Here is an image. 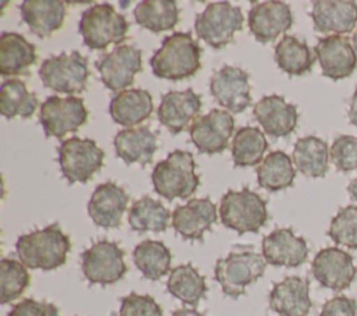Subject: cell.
<instances>
[{
    "mask_svg": "<svg viewBox=\"0 0 357 316\" xmlns=\"http://www.w3.org/2000/svg\"><path fill=\"white\" fill-rule=\"evenodd\" d=\"M70 249V237L63 232L57 223L24 234L15 244L17 255L28 269H40L45 271L63 266Z\"/></svg>",
    "mask_w": 357,
    "mask_h": 316,
    "instance_id": "1",
    "label": "cell"
},
{
    "mask_svg": "<svg viewBox=\"0 0 357 316\" xmlns=\"http://www.w3.org/2000/svg\"><path fill=\"white\" fill-rule=\"evenodd\" d=\"M201 52L190 32H174L163 39L149 64L156 77L181 81L192 77L201 68Z\"/></svg>",
    "mask_w": 357,
    "mask_h": 316,
    "instance_id": "2",
    "label": "cell"
},
{
    "mask_svg": "<svg viewBox=\"0 0 357 316\" xmlns=\"http://www.w3.org/2000/svg\"><path fill=\"white\" fill-rule=\"evenodd\" d=\"M151 178L155 192L169 202L190 198L199 185L192 155L178 149L156 163Z\"/></svg>",
    "mask_w": 357,
    "mask_h": 316,
    "instance_id": "3",
    "label": "cell"
},
{
    "mask_svg": "<svg viewBox=\"0 0 357 316\" xmlns=\"http://www.w3.org/2000/svg\"><path fill=\"white\" fill-rule=\"evenodd\" d=\"M78 31L91 50H105L109 45L121 43L128 32L127 19L109 3L93 4L79 19Z\"/></svg>",
    "mask_w": 357,
    "mask_h": 316,
    "instance_id": "4",
    "label": "cell"
},
{
    "mask_svg": "<svg viewBox=\"0 0 357 316\" xmlns=\"http://www.w3.org/2000/svg\"><path fill=\"white\" fill-rule=\"evenodd\" d=\"M219 216L225 227L240 235L258 232L268 221L266 202L248 188L230 189L220 200Z\"/></svg>",
    "mask_w": 357,
    "mask_h": 316,
    "instance_id": "5",
    "label": "cell"
},
{
    "mask_svg": "<svg viewBox=\"0 0 357 316\" xmlns=\"http://www.w3.org/2000/svg\"><path fill=\"white\" fill-rule=\"evenodd\" d=\"M266 260L252 249L233 251L226 258H220L215 264V280L225 295L238 298L245 292V287L264 276Z\"/></svg>",
    "mask_w": 357,
    "mask_h": 316,
    "instance_id": "6",
    "label": "cell"
},
{
    "mask_svg": "<svg viewBox=\"0 0 357 316\" xmlns=\"http://www.w3.org/2000/svg\"><path fill=\"white\" fill-rule=\"evenodd\" d=\"M39 77L46 88L57 93H82L89 77L88 60L77 50L52 56L42 63Z\"/></svg>",
    "mask_w": 357,
    "mask_h": 316,
    "instance_id": "7",
    "label": "cell"
},
{
    "mask_svg": "<svg viewBox=\"0 0 357 316\" xmlns=\"http://www.w3.org/2000/svg\"><path fill=\"white\" fill-rule=\"evenodd\" d=\"M244 15L238 6L229 1L209 3L195 18V33L213 49H223L243 28Z\"/></svg>",
    "mask_w": 357,
    "mask_h": 316,
    "instance_id": "8",
    "label": "cell"
},
{
    "mask_svg": "<svg viewBox=\"0 0 357 316\" xmlns=\"http://www.w3.org/2000/svg\"><path fill=\"white\" fill-rule=\"evenodd\" d=\"M105 152L93 139L78 136L63 141L59 146V164L68 184L88 182L103 166Z\"/></svg>",
    "mask_w": 357,
    "mask_h": 316,
    "instance_id": "9",
    "label": "cell"
},
{
    "mask_svg": "<svg viewBox=\"0 0 357 316\" xmlns=\"http://www.w3.org/2000/svg\"><path fill=\"white\" fill-rule=\"evenodd\" d=\"M81 269L91 284H114L127 273L124 252L113 241H98L82 252Z\"/></svg>",
    "mask_w": 357,
    "mask_h": 316,
    "instance_id": "10",
    "label": "cell"
},
{
    "mask_svg": "<svg viewBox=\"0 0 357 316\" xmlns=\"http://www.w3.org/2000/svg\"><path fill=\"white\" fill-rule=\"evenodd\" d=\"M88 120V110L81 97L49 96L40 106L39 121L46 136L61 139L75 132Z\"/></svg>",
    "mask_w": 357,
    "mask_h": 316,
    "instance_id": "11",
    "label": "cell"
},
{
    "mask_svg": "<svg viewBox=\"0 0 357 316\" xmlns=\"http://www.w3.org/2000/svg\"><path fill=\"white\" fill-rule=\"evenodd\" d=\"M142 52L132 45H119L110 53L100 56L95 61L103 85L121 92L134 84L135 75L142 71Z\"/></svg>",
    "mask_w": 357,
    "mask_h": 316,
    "instance_id": "12",
    "label": "cell"
},
{
    "mask_svg": "<svg viewBox=\"0 0 357 316\" xmlns=\"http://www.w3.org/2000/svg\"><path fill=\"white\" fill-rule=\"evenodd\" d=\"M234 131L233 116L220 109L197 117L190 127V136L201 153L213 155L227 149L229 139Z\"/></svg>",
    "mask_w": 357,
    "mask_h": 316,
    "instance_id": "13",
    "label": "cell"
},
{
    "mask_svg": "<svg viewBox=\"0 0 357 316\" xmlns=\"http://www.w3.org/2000/svg\"><path fill=\"white\" fill-rule=\"evenodd\" d=\"M311 271L322 287L332 291H343L356 278L357 267L349 252L337 246H328L315 255L311 263Z\"/></svg>",
    "mask_w": 357,
    "mask_h": 316,
    "instance_id": "14",
    "label": "cell"
},
{
    "mask_svg": "<svg viewBox=\"0 0 357 316\" xmlns=\"http://www.w3.org/2000/svg\"><path fill=\"white\" fill-rule=\"evenodd\" d=\"M211 93L229 113H243L251 104L248 74L234 65H223L211 79Z\"/></svg>",
    "mask_w": 357,
    "mask_h": 316,
    "instance_id": "15",
    "label": "cell"
},
{
    "mask_svg": "<svg viewBox=\"0 0 357 316\" xmlns=\"http://www.w3.org/2000/svg\"><path fill=\"white\" fill-rule=\"evenodd\" d=\"M322 74L333 81L347 78L357 67V54L350 39L342 35H329L318 39L314 47Z\"/></svg>",
    "mask_w": 357,
    "mask_h": 316,
    "instance_id": "16",
    "label": "cell"
},
{
    "mask_svg": "<svg viewBox=\"0 0 357 316\" xmlns=\"http://www.w3.org/2000/svg\"><path fill=\"white\" fill-rule=\"evenodd\" d=\"M293 25L290 7L279 0H269L255 4L248 13V28L261 43L275 40Z\"/></svg>",
    "mask_w": 357,
    "mask_h": 316,
    "instance_id": "17",
    "label": "cell"
},
{
    "mask_svg": "<svg viewBox=\"0 0 357 316\" xmlns=\"http://www.w3.org/2000/svg\"><path fill=\"white\" fill-rule=\"evenodd\" d=\"M202 107L201 96L192 89L170 90L162 95L158 118L173 135L187 129Z\"/></svg>",
    "mask_w": 357,
    "mask_h": 316,
    "instance_id": "18",
    "label": "cell"
},
{
    "mask_svg": "<svg viewBox=\"0 0 357 316\" xmlns=\"http://www.w3.org/2000/svg\"><path fill=\"white\" fill-rule=\"evenodd\" d=\"M218 219L216 206L209 198L190 199L185 205L177 206L172 213V226L184 239H202Z\"/></svg>",
    "mask_w": 357,
    "mask_h": 316,
    "instance_id": "19",
    "label": "cell"
},
{
    "mask_svg": "<svg viewBox=\"0 0 357 316\" xmlns=\"http://www.w3.org/2000/svg\"><path fill=\"white\" fill-rule=\"evenodd\" d=\"M262 256L272 266L298 267L308 258V246L303 237L291 228H276L262 239Z\"/></svg>",
    "mask_w": 357,
    "mask_h": 316,
    "instance_id": "20",
    "label": "cell"
},
{
    "mask_svg": "<svg viewBox=\"0 0 357 316\" xmlns=\"http://www.w3.org/2000/svg\"><path fill=\"white\" fill-rule=\"evenodd\" d=\"M128 193L114 182H105L95 188L89 202L88 214L102 228H117L127 209Z\"/></svg>",
    "mask_w": 357,
    "mask_h": 316,
    "instance_id": "21",
    "label": "cell"
},
{
    "mask_svg": "<svg viewBox=\"0 0 357 316\" xmlns=\"http://www.w3.org/2000/svg\"><path fill=\"white\" fill-rule=\"evenodd\" d=\"M252 113L265 134L272 138L287 136L297 127V107L287 103L280 95L264 96L254 106Z\"/></svg>",
    "mask_w": 357,
    "mask_h": 316,
    "instance_id": "22",
    "label": "cell"
},
{
    "mask_svg": "<svg viewBox=\"0 0 357 316\" xmlns=\"http://www.w3.org/2000/svg\"><path fill=\"white\" fill-rule=\"evenodd\" d=\"M314 29L321 33H349L357 24V3L351 0H317L310 13Z\"/></svg>",
    "mask_w": 357,
    "mask_h": 316,
    "instance_id": "23",
    "label": "cell"
},
{
    "mask_svg": "<svg viewBox=\"0 0 357 316\" xmlns=\"http://www.w3.org/2000/svg\"><path fill=\"white\" fill-rule=\"evenodd\" d=\"M310 283L298 276H289L273 284L269 308L280 316H307L311 310Z\"/></svg>",
    "mask_w": 357,
    "mask_h": 316,
    "instance_id": "24",
    "label": "cell"
},
{
    "mask_svg": "<svg viewBox=\"0 0 357 316\" xmlns=\"http://www.w3.org/2000/svg\"><path fill=\"white\" fill-rule=\"evenodd\" d=\"M20 11L32 33L47 38L61 28L67 10L61 0H25Z\"/></svg>",
    "mask_w": 357,
    "mask_h": 316,
    "instance_id": "25",
    "label": "cell"
},
{
    "mask_svg": "<svg viewBox=\"0 0 357 316\" xmlns=\"http://www.w3.org/2000/svg\"><path fill=\"white\" fill-rule=\"evenodd\" d=\"M153 111V100L145 89H124L117 92L109 104V114L123 127L141 124Z\"/></svg>",
    "mask_w": 357,
    "mask_h": 316,
    "instance_id": "26",
    "label": "cell"
},
{
    "mask_svg": "<svg viewBox=\"0 0 357 316\" xmlns=\"http://www.w3.org/2000/svg\"><path fill=\"white\" fill-rule=\"evenodd\" d=\"M113 143L117 156L126 164L145 166L152 161L158 149V138L146 127L121 129L116 134Z\"/></svg>",
    "mask_w": 357,
    "mask_h": 316,
    "instance_id": "27",
    "label": "cell"
},
{
    "mask_svg": "<svg viewBox=\"0 0 357 316\" xmlns=\"http://www.w3.org/2000/svg\"><path fill=\"white\" fill-rule=\"evenodd\" d=\"M36 63V46L17 32H3L0 36V74L15 77L28 72Z\"/></svg>",
    "mask_w": 357,
    "mask_h": 316,
    "instance_id": "28",
    "label": "cell"
},
{
    "mask_svg": "<svg viewBox=\"0 0 357 316\" xmlns=\"http://www.w3.org/2000/svg\"><path fill=\"white\" fill-rule=\"evenodd\" d=\"M328 143L318 136L300 138L293 149V163L296 168L311 178L325 177L329 168Z\"/></svg>",
    "mask_w": 357,
    "mask_h": 316,
    "instance_id": "29",
    "label": "cell"
},
{
    "mask_svg": "<svg viewBox=\"0 0 357 316\" xmlns=\"http://www.w3.org/2000/svg\"><path fill=\"white\" fill-rule=\"evenodd\" d=\"M166 288L174 298L192 308H195L199 301L205 298L208 290L205 277L201 276L191 263L180 264L172 269Z\"/></svg>",
    "mask_w": 357,
    "mask_h": 316,
    "instance_id": "30",
    "label": "cell"
},
{
    "mask_svg": "<svg viewBox=\"0 0 357 316\" xmlns=\"http://www.w3.org/2000/svg\"><path fill=\"white\" fill-rule=\"evenodd\" d=\"M315 58V53L310 46L296 36L286 35L275 46V61L278 67L291 77L310 72Z\"/></svg>",
    "mask_w": 357,
    "mask_h": 316,
    "instance_id": "31",
    "label": "cell"
},
{
    "mask_svg": "<svg viewBox=\"0 0 357 316\" xmlns=\"http://www.w3.org/2000/svg\"><path fill=\"white\" fill-rule=\"evenodd\" d=\"M296 170L289 155L283 150L271 152L257 167L258 185L269 192H278L293 185Z\"/></svg>",
    "mask_w": 357,
    "mask_h": 316,
    "instance_id": "32",
    "label": "cell"
},
{
    "mask_svg": "<svg viewBox=\"0 0 357 316\" xmlns=\"http://www.w3.org/2000/svg\"><path fill=\"white\" fill-rule=\"evenodd\" d=\"M132 260L145 278L156 281L170 270L172 253L162 241L145 239L134 248Z\"/></svg>",
    "mask_w": 357,
    "mask_h": 316,
    "instance_id": "33",
    "label": "cell"
},
{
    "mask_svg": "<svg viewBox=\"0 0 357 316\" xmlns=\"http://www.w3.org/2000/svg\"><path fill=\"white\" fill-rule=\"evenodd\" d=\"M134 18L139 26L159 33L177 25L178 7L174 0H145L134 8Z\"/></svg>",
    "mask_w": 357,
    "mask_h": 316,
    "instance_id": "34",
    "label": "cell"
},
{
    "mask_svg": "<svg viewBox=\"0 0 357 316\" xmlns=\"http://www.w3.org/2000/svg\"><path fill=\"white\" fill-rule=\"evenodd\" d=\"M130 227L138 232L166 231L170 224V212L159 200L144 196L132 203L128 212Z\"/></svg>",
    "mask_w": 357,
    "mask_h": 316,
    "instance_id": "35",
    "label": "cell"
},
{
    "mask_svg": "<svg viewBox=\"0 0 357 316\" xmlns=\"http://www.w3.org/2000/svg\"><path fill=\"white\" fill-rule=\"evenodd\" d=\"M38 104V96L31 93L22 81L8 79L3 82L0 89V113L6 118H29L33 116Z\"/></svg>",
    "mask_w": 357,
    "mask_h": 316,
    "instance_id": "36",
    "label": "cell"
},
{
    "mask_svg": "<svg viewBox=\"0 0 357 316\" xmlns=\"http://www.w3.org/2000/svg\"><path fill=\"white\" fill-rule=\"evenodd\" d=\"M268 149L264 132L255 127H241L237 129L231 143V159L238 167L257 166L262 161Z\"/></svg>",
    "mask_w": 357,
    "mask_h": 316,
    "instance_id": "37",
    "label": "cell"
},
{
    "mask_svg": "<svg viewBox=\"0 0 357 316\" xmlns=\"http://www.w3.org/2000/svg\"><path fill=\"white\" fill-rule=\"evenodd\" d=\"M31 281L26 266L13 258L0 262V302L3 305L20 298Z\"/></svg>",
    "mask_w": 357,
    "mask_h": 316,
    "instance_id": "38",
    "label": "cell"
},
{
    "mask_svg": "<svg viewBox=\"0 0 357 316\" xmlns=\"http://www.w3.org/2000/svg\"><path fill=\"white\" fill-rule=\"evenodd\" d=\"M328 235L336 245L357 249V206L342 207L332 219Z\"/></svg>",
    "mask_w": 357,
    "mask_h": 316,
    "instance_id": "39",
    "label": "cell"
},
{
    "mask_svg": "<svg viewBox=\"0 0 357 316\" xmlns=\"http://www.w3.org/2000/svg\"><path fill=\"white\" fill-rule=\"evenodd\" d=\"M331 160L337 171L347 173L357 170V136L339 135L329 149Z\"/></svg>",
    "mask_w": 357,
    "mask_h": 316,
    "instance_id": "40",
    "label": "cell"
},
{
    "mask_svg": "<svg viewBox=\"0 0 357 316\" xmlns=\"http://www.w3.org/2000/svg\"><path fill=\"white\" fill-rule=\"evenodd\" d=\"M119 316H163L160 305L151 295L131 292L121 298Z\"/></svg>",
    "mask_w": 357,
    "mask_h": 316,
    "instance_id": "41",
    "label": "cell"
},
{
    "mask_svg": "<svg viewBox=\"0 0 357 316\" xmlns=\"http://www.w3.org/2000/svg\"><path fill=\"white\" fill-rule=\"evenodd\" d=\"M8 316H60V313L54 303L25 298L11 308Z\"/></svg>",
    "mask_w": 357,
    "mask_h": 316,
    "instance_id": "42",
    "label": "cell"
},
{
    "mask_svg": "<svg viewBox=\"0 0 357 316\" xmlns=\"http://www.w3.org/2000/svg\"><path fill=\"white\" fill-rule=\"evenodd\" d=\"M357 302L356 299L339 295L326 301L321 309L319 316H356Z\"/></svg>",
    "mask_w": 357,
    "mask_h": 316,
    "instance_id": "43",
    "label": "cell"
},
{
    "mask_svg": "<svg viewBox=\"0 0 357 316\" xmlns=\"http://www.w3.org/2000/svg\"><path fill=\"white\" fill-rule=\"evenodd\" d=\"M347 117L350 124H353L354 127H357V88L350 99V106H349V111H347Z\"/></svg>",
    "mask_w": 357,
    "mask_h": 316,
    "instance_id": "44",
    "label": "cell"
},
{
    "mask_svg": "<svg viewBox=\"0 0 357 316\" xmlns=\"http://www.w3.org/2000/svg\"><path fill=\"white\" fill-rule=\"evenodd\" d=\"M172 316H206V315L198 312L194 308H180V309H176L172 313Z\"/></svg>",
    "mask_w": 357,
    "mask_h": 316,
    "instance_id": "45",
    "label": "cell"
},
{
    "mask_svg": "<svg viewBox=\"0 0 357 316\" xmlns=\"http://www.w3.org/2000/svg\"><path fill=\"white\" fill-rule=\"evenodd\" d=\"M347 192H349L350 198L357 202V178H354V180H351V181L349 182V185H347Z\"/></svg>",
    "mask_w": 357,
    "mask_h": 316,
    "instance_id": "46",
    "label": "cell"
},
{
    "mask_svg": "<svg viewBox=\"0 0 357 316\" xmlns=\"http://www.w3.org/2000/svg\"><path fill=\"white\" fill-rule=\"evenodd\" d=\"M351 42H353V46L354 49L357 50V28L354 29V33H353V38H351Z\"/></svg>",
    "mask_w": 357,
    "mask_h": 316,
    "instance_id": "47",
    "label": "cell"
}]
</instances>
